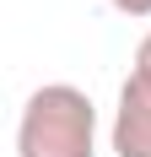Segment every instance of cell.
I'll return each instance as SVG.
<instances>
[{"instance_id":"cell-1","label":"cell","mask_w":151,"mask_h":157,"mask_svg":"<svg viewBox=\"0 0 151 157\" xmlns=\"http://www.w3.org/2000/svg\"><path fill=\"white\" fill-rule=\"evenodd\" d=\"M16 157H97V109L70 81H49L22 103Z\"/></svg>"},{"instance_id":"cell-2","label":"cell","mask_w":151,"mask_h":157,"mask_svg":"<svg viewBox=\"0 0 151 157\" xmlns=\"http://www.w3.org/2000/svg\"><path fill=\"white\" fill-rule=\"evenodd\" d=\"M113 157H151V76L130 71L119 87V109H113Z\"/></svg>"},{"instance_id":"cell-3","label":"cell","mask_w":151,"mask_h":157,"mask_svg":"<svg viewBox=\"0 0 151 157\" xmlns=\"http://www.w3.org/2000/svg\"><path fill=\"white\" fill-rule=\"evenodd\" d=\"M119 16H151V0H108Z\"/></svg>"},{"instance_id":"cell-4","label":"cell","mask_w":151,"mask_h":157,"mask_svg":"<svg viewBox=\"0 0 151 157\" xmlns=\"http://www.w3.org/2000/svg\"><path fill=\"white\" fill-rule=\"evenodd\" d=\"M135 71H140V76H151V33L140 38V49H135Z\"/></svg>"}]
</instances>
